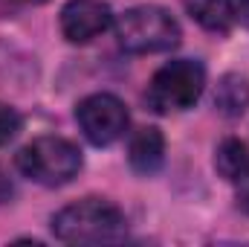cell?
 Instances as JSON below:
<instances>
[{
	"label": "cell",
	"mask_w": 249,
	"mask_h": 247,
	"mask_svg": "<svg viewBox=\"0 0 249 247\" xmlns=\"http://www.w3.org/2000/svg\"><path fill=\"white\" fill-rule=\"evenodd\" d=\"M53 233L67 245H113L127 236V221L116 204L84 198L53 215Z\"/></svg>",
	"instance_id": "cell-1"
},
{
	"label": "cell",
	"mask_w": 249,
	"mask_h": 247,
	"mask_svg": "<svg viewBox=\"0 0 249 247\" xmlns=\"http://www.w3.org/2000/svg\"><path fill=\"white\" fill-rule=\"evenodd\" d=\"M23 178L41 186H64L81 172V151L64 137H38L15 157Z\"/></svg>",
	"instance_id": "cell-2"
},
{
	"label": "cell",
	"mask_w": 249,
	"mask_h": 247,
	"mask_svg": "<svg viewBox=\"0 0 249 247\" xmlns=\"http://www.w3.org/2000/svg\"><path fill=\"white\" fill-rule=\"evenodd\" d=\"M180 23L162 6H133L116 23V38L127 53H165L180 44Z\"/></svg>",
	"instance_id": "cell-3"
},
{
	"label": "cell",
	"mask_w": 249,
	"mask_h": 247,
	"mask_svg": "<svg viewBox=\"0 0 249 247\" xmlns=\"http://www.w3.org/2000/svg\"><path fill=\"white\" fill-rule=\"evenodd\" d=\"M206 87V67L194 59H174L162 64L148 84V105L157 114L188 111Z\"/></svg>",
	"instance_id": "cell-4"
},
{
	"label": "cell",
	"mask_w": 249,
	"mask_h": 247,
	"mask_svg": "<svg viewBox=\"0 0 249 247\" xmlns=\"http://www.w3.org/2000/svg\"><path fill=\"white\" fill-rule=\"evenodd\" d=\"M75 120L93 145L116 143L119 137H124L127 123H130L124 102L113 93H93V96L81 99L75 108Z\"/></svg>",
	"instance_id": "cell-5"
},
{
	"label": "cell",
	"mask_w": 249,
	"mask_h": 247,
	"mask_svg": "<svg viewBox=\"0 0 249 247\" xmlns=\"http://www.w3.org/2000/svg\"><path fill=\"white\" fill-rule=\"evenodd\" d=\"M113 12L105 0H67L61 9V32L70 44H87L110 29Z\"/></svg>",
	"instance_id": "cell-6"
},
{
	"label": "cell",
	"mask_w": 249,
	"mask_h": 247,
	"mask_svg": "<svg viewBox=\"0 0 249 247\" xmlns=\"http://www.w3.org/2000/svg\"><path fill=\"white\" fill-rule=\"evenodd\" d=\"M127 160H130V169L139 172V175H154L162 169L165 163V137L160 128H139L133 137H130V145H127Z\"/></svg>",
	"instance_id": "cell-7"
},
{
	"label": "cell",
	"mask_w": 249,
	"mask_h": 247,
	"mask_svg": "<svg viewBox=\"0 0 249 247\" xmlns=\"http://www.w3.org/2000/svg\"><path fill=\"white\" fill-rule=\"evenodd\" d=\"M214 108L217 114L235 120L249 108V76L247 73H226L214 87Z\"/></svg>",
	"instance_id": "cell-8"
},
{
	"label": "cell",
	"mask_w": 249,
	"mask_h": 247,
	"mask_svg": "<svg viewBox=\"0 0 249 247\" xmlns=\"http://www.w3.org/2000/svg\"><path fill=\"white\" fill-rule=\"evenodd\" d=\"M186 9L209 32H229L235 23L232 0H186Z\"/></svg>",
	"instance_id": "cell-9"
},
{
	"label": "cell",
	"mask_w": 249,
	"mask_h": 247,
	"mask_svg": "<svg viewBox=\"0 0 249 247\" xmlns=\"http://www.w3.org/2000/svg\"><path fill=\"white\" fill-rule=\"evenodd\" d=\"M214 169H217V175H220L223 181H229V184L244 181L249 175V148L241 140H235V137L223 140V143L217 145V154H214Z\"/></svg>",
	"instance_id": "cell-10"
},
{
	"label": "cell",
	"mask_w": 249,
	"mask_h": 247,
	"mask_svg": "<svg viewBox=\"0 0 249 247\" xmlns=\"http://www.w3.org/2000/svg\"><path fill=\"white\" fill-rule=\"evenodd\" d=\"M20 128H23V117H20L12 105H3V102H0V145L12 143V140L20 134Z\"/></svg>",
	"instance_id": "cell-11"
},
{
	"label": "cell",
	"mask_w": 249,
	"mask_h": 247,
	"mask_svg": "<svg viewBox=\"0 0 249 247\" xmlns=\"http://www.w3.org/2000/svg\"><path fill=\"white\" fill-rule=\"evenodd\" d=\"M235 186V198H238V206L244 209V212H249V175L244 178V181H238Z\"/></svg>",
	"instance_id": "cell-12"
},
{
	"label": "cell",
	"mask_w": 249,
	"mask_h": 247,
	"mask_svg": "<svg viewBox=\"0 0 249 247\" xmlns=\"http://www.w3.org/2000/svg\"><path fill=\"white\" fill-rule=\"evenodd\" d=\"M232 12H235V21H241L249 29V0H232Z\"/></svg>",
	"instance_id": "cell-13"
},
{
	"label": "cell",
	"mask_w": 249,
	"mask_h": 247,
	"mask_svg": "<svg viewBox=\"0 0 249 247\" xmlns=\"http://www.w3.org/2000/svg\"><path fill=\"white\" fill-rule=\"evenodd\" d=\"M32 3H44V0H32Z\"/></svg>",
	"instance_id": "cell-14"
}]
</instances>
